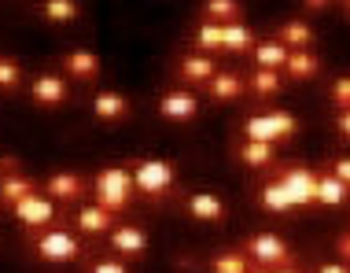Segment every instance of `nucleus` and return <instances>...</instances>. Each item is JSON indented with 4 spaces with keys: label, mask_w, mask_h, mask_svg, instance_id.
I'll return each instance as SVG.
<instances>
[{
    "label": "nucleus",
    "mask_w": 350,
    "mask_h": 273,
    "mask_svg": "<svg viewBox=\"0 0 350 273\" xmlns=\"http://www.w3.org/2000/svg\"><path fill=\"white\" fill-rule=\"evenodd\" d=\"M37 255L44 262H74L81 255V244L70 237V233H44L41 240H37Z\"/></svg>",
    "instance_id": "39448f33"
},
{
    "label": "nucleus",
    "mask_w": 350,
    "mask_h": 273,
    "mask_svg": "<svg viewBox=\"0 0 350 273\" xmlns=\"http://www.w3.org/2000/svg\"><path fill=\"white\" fill-rule=\"evenodd\" d=\"M177 181V170H174V163H166V159H148V163H140L137 170H133V185L140 188L144 196H163L166 188H174Z\"/></svg>",
    "instance_id": "7ed1b4c3"
},
{
    "label": "nucleus",
    "mask_w": 350,
    "mask_h": 273,
    "mask_svg": "<svg viewBox=\"0 0 350 273\" xmlns=\"http://www.w3.org/2000/svg\"><path fill=\"white\" fill-rule=\"evenodd\" d=\"M339 251H343V255H350V237H339Z\"/></svg>",
    "instance_id": "4c0bfd02"
},
{
    "label": "nucleus",
    "mask_w": 350,
    "mask_h": 273,
    "mask_svg": "<svg viewBox=\"0 0 350 273\" xmlns=\"http://www.w3.org/2000/svg\"><path fill=\"white\" fill-rule=\"evenodd\" d=\"M30 92H33V100L41 103V107H59V103L67 100V81L55 78V74H37Z\"/></svg>",
    "instance_id": "1a4fd4ad"
},
{
    "label": "nucleus",
    "mask_w": 350,
    "mask_h": 273,
    "mask_svg": "<svg viewBox=\"0 0 350 273\" xmlns=\"http://www.w3.org/2000/svg\"><path fill=\"white\" fill-rule=\"evenodd\" d=\"M258 200H262V207H266V211H288V207H291V196H288V188H284L280 181L262 185Z\"/></svg>",
    "instance_id": "b1692460"
},
{
    "label": "nucleus",
    "mask_w": 350,
    "mask_h": 273,
    "mask_svg": "<svg viewBox=\"0 0 350 273\" xmlns=\"http://www.w3.org/2000/svg\"><path fill=\"white\" fill-rule=\"evenodd\" d=\"M247 255H254L262 266H284V270H291V262H295L288 244H284L280 237H269V233L247 240Z\"/></svg>",
    "instance_id": "20e7f679"
},
{
    "label": "nucleus",
    "mask_w": 350,
    "mask_h": 273,
    "mask_svg": "<svg viewBox=\"0 0 350 273\" xmlns=\"http://www.w3.org/2000/svg\"><path fill=\"white\" fill-rule=\"evenodd\" d=\"M243 92V78L240 74H214L211 78V96L214 100H236Z\"/></svg>",
    "instance_id": "a211bd4d"
},
{
    "label": "nucleus",
    "mask_w": 350,
    "mask_h": 273,
    "mask_svg": "<svg viewBox=\"0 0 350 273\" xmlns=\"http://www.w3.org/2000/svg\"><path fill=\"white\" fill-rule=\"evenodd\" d=\"M347 15H350V0H347Z\"/></svg>",
    "instance_id": "ea45409f"
},
{
    "label": "nucleus",
    "mask_w": 350,
    "mask_h": 273,
    "mask_svg": "<svg viewBox=\"0 0 350 273\" xmlns=\"http://www.w3.org/2000/svg\"><path fill=\"white\" fill-rule=\"evenodd\" d=\"M44 188H49V196H55V200H78L85 192V181L78 174H52L44 181Z\"/></svg>",
    "instance_id": "ddd939ff"
},
{
    "label": "nucleus",
    "mask_w": 350,
    "mask_h": 273,
    "mask_svg": "<svg viewBox=\"0 0 350 273\" xmlns=\"http://www.w3.org/2000/svg\"><path fill=\"white\" fill-rule=\"evenodd\" d=\"M92 273H126V266H118V262H100Z\"/></svg>",
    "instance_id": "72a5a7b5"
},
{
    "label": "nucleus",
    "mask_w": 350,
    "mask_h": 273,
    "mask_svg": "<svg viewBox=\"0 0 350 273\" xmlns=\"http://www.w3.org/2000/svg\"><path fill=\"white\" fill-rule=\"evenodd\" d=\"M111 248L118 251V255H144L148 251V237L137 229V225H118L115 233H111Z\"/></svg>",
    "instance_id": "9d476101"
},
{
    "label": "nucleus",
    "mask_w": 350,
    "mask_h": 273,
    "mask_svg": "<svg viewBox=\"0 0 350 273\" xmlns=\"http://www.w3.org/2000/svg\"><path fill=\"white\" fill-rule=\"evenodd\" d=\"M339 129H343V133L350 137V107L343 111V115H339Z\"/></svg>",
    "instance_id": "e433bc0d"
},
{
    "label": "nucleus",
    "mask_w": 350,
    "mask_h": 273,
    "mask_svg": "<svg viewBox=\"0 0 350 273\" xmlns=\"http://www.w3.org/2000/svg\"><path fill=\"white\" fill-rule=\"evenodd\" d=\"M15 218L26 225V229H33V225H49L52 222V214H55V207L52 200H44V196H26V200H18L15 207Z\"/></svg>",
    "instance_id": "0eeeda50"
},
{
    "label": "nucleus",
    "mask_w": 350,
    "mask_h": 273,
    "mask_svg": "<svg viewBox=\"0 0 350 273\" xmlns=\"http://www.w3.org/2000/svg\"><path fill=\"white\" fill-rule=\"evenodd\" d=\"M129 192H133V174H126L122 166H107L96 174V200L103 211H126L129 207Z\"/></svg>",
    "instance_id": "f257e3e1"
},
{
    "label": "nucleus",
    "mask_w": 350,
    "mask_h": 273,
    "mask_svg": "<svg viewBox=\"0 0 350 273\" xmlns=\"http://www.w3.org/2000/svg\"><path fill=\"white\" fill-rule=\"evenodd\" d=\"M196 111H200V100L188 96V92H166L159 100V115L170 122H188V118H196Z\"/></svg>",
    "instance_id": "6e6552de"
},
{
    "label": "nucleus",
    "mask_w": 350,
    "mask_h": 273,
    "mask_svg": "<svg viewBox=\"0 0 350 273\" xmlns=\"http://www.w3.org/2000/svg\"><path fill=\"white\" fill-rule=\"evenodd\" d=\"M243 133H247V140H266V144H273V140L295 137V133H299V118L288 115V111H273V115L247 118Z\"/></svg>",
    "instance_id": "f03ea898"
},
{
    "label": "nucleus",
    "mask_w": 350,
    "mask_h": 273,
    "mask_svg": "<svg viewBox=\"0 0 350 273\" xmlns=\"http://www.w3.org/2000/svg\"><path fill=\"white\" fill-rule=\"evenodd\" d=\"M262 273H266V270H262ZM269 273H299V270H269Z\"/></svg>",
    "instance_id": "58836bf2"
},
{
    "label": "nucleus",
    "mask_w": 350,
    "mask_h": 273,
    "mask_svg": "<svg viewBox=\"0 0 350 273\" xmlns=\"http://www.w3.org/2000/svg\"><path fill=\"white\" fill-rule=\"evenodd\" d=\"M302 4H306V8H310V12H325V8H328V4H332V0H302Z\"/></svg>",
    "instance_id": "f704fd0d"
},
{
    "label": "nucleus",
    "mask_w": 350,
    "mask_h": 273,
    "mask_svg": "<svg viewBox=\"0 0 350 273\" xmlns=\"http://www.w3.org/2000/svg\"><path fill=\"white\" fill-rule=\"evenodd\" d=\"M284 70H288V78L291 81H310L314 74L321 70V60L310 49H295V52H288V63H284Z\"/></svg>",
    "instance_id": "9b49d317"
},
{
    "label": "nucleus",
    "mask_w": 350,
    "mask_h": 273,
    "mask_svg": "<svg viewBox=\"0 0 350 273\" xmlns=\"http://www.w3.org/2000/svg\"><path fill=\"white\" fill-rule=\"evenodd\" d=\"M196 44H200V49H225V26H217V23L203 26V30L196 34Z\"/></svg>",
    "instance_id": "cd10ccee"
},
{
    "label": "nucleus",
    "mask_w": 350,
    "mask_h": 273,
    "mask_svg": "<svg viewBox=\"0 0 350 273\" xmlns=\"http://www.w3.org/2000/svg\"><path fill=\"white\" fill-rule=\"evenodd\" d=\"M332 96L339 107H350V78H339L336 86H332Z\"/></svg>",
    "instance_id": "2f4dec72"
},
{
    "label": "nucleus",
    "mask_w": 350,
    "mask_h": 273,
    "mask_svg": "<svg viewBox=\"0 0 350 273\" xmlns=\"http://www.w3.org/2000/svg\"><path fill=\"white\" fill-rule=\"evenodd\" d=\"M44 15L52 23H74L78 18V0H44Z\"/></svg>",
    "instance_id": "bb28decb"
},
{
    "label": "nucleus",
    "mask_w": 350,
    "mask_h": 273,
    "mask_svg": "<svg viewBox=\"0 0 350 273\" xmlns=\"http://www.w3.org/2000/svg\"><path fill=\"white\" fill-rule=\"evenodd\" d=\"M254 55H258V67H284L288 63V49H284L280 41H262V44H254Z\"/></svg>",
    "instance_id": "4be33fe9"
},
{
    "label": "nucleus",
    "mask_w": 350,
    "mask_h": 273,
    "mask_svg": "<svg viewBox=\"0 0 350 273\" xmlns=\"http://www.w3.org/2000/svg\"><path fill=\"white\" fill-rule=\"evenodd\" d=\"M280 185L288 188V196H291V207H306V203H314V192H317V177L310 174V170H284L280 174Z\"/></svg>",
    "instance_id": "423d86ee"
},
{
    "label": "nucleus",
    "mask_w": 350,
    "mask_h": 273,
    "mask_svg": "<svg viewBox=\"0 0 350 273\" xmlns=\"http://www.w3.org/2000/svg\"><path fill=\"white\" fill-rule=\"evenodd\" d=\"M188 211H192V218H200V222H221L225 218V203L211 192L188 196Z\"/></svg>",
    "instance_id": "f8f14e48"
},
{
    "label": "nucleus",
    "mask_w": 350,
    "mask_h": 273,
    "mask_svg": "<svg viewBox=\"0 0 350 273\" xmlns=\"http://www.w3.org/2000/svg\"><path fill=\"white\" fill-rule=\"evenodd\" d=\"M332 174L339 177V181H347V185H350V159H339V163L332 166Z\"/></svg>",
    "instance_id": "473e14b6"
},
{
    "label": "nucleus",
    "mask_w": 350,
    "mask_h": 273,
    "mask_svg": "<svg viewBox=\"0 0 350 273\" xmlns=\"http://www.w3.org/2000/svg\"><path fill=\"white\" fill-rule=\"evenodd\" d=\"M78 225L85 233H103V229H111L115 225V218H111V211H103V207H85V211L78 214Z\"/></svg>",
    "instance_id": "5701e85b"
},
{
    "label": "nucleus",
    "mask_w": 350,
    "mask_h": 273,
    "mask_svg": "<svg viewBox=\"0 0 350 273\" xmlns=\"http://www.w3.org/2000/svg\"><path fill=\"white\" fill-rule=\"evenodd\" d=\"M214 273H247V262H243V255H217Z\"/></svg>",
    "instance_id": "c756f323"
},
{
    "label": "nucleus",
    "mask_w": 350,
    "mask_h": 273,
    "mask_svg": "<svg viewBox=\"0 0 350 273\" xmlns=\"http://www.w3.org/2000/svg\"><path fill=\"white\" fill-rule=\"evenodd\" d=\"M92 111H96V118H103V122H118V118H126L129 103H126V96H118V92H100L96 103H92Z\"/></svg>",
    "instance_id": "2eb2a0df"
},
{
    "label": "nucleus",
    "mask_w": 350,
    "mask_h": 273,
    "mask_svg": "<svg viewBox=\"0 0 350 273\" xmlns=\"http://www.w3.org/2000/svg\"><path fill=\"white\" fill-rule=\"evenodd\" d=\"M26 196H33V181H26V177H18V174H4V181H0V200L8 207H15L18 200H26Z\"/></svg>",
    "instance_id": "f3484780"
},
{
    "label": "nucleus",
    "mask_w": 350,
    "mask_h": 273,
    "mask_svg": "<svg viewBox=\"0 0 350 273\" xmlns=\"http://www.w3.org/2000/svg\"><path fill=\"white\" fill-rule=\"evenodd\" d=\"M206 18H214L217 26H229L240 18V0H206Z\"/></svg>",
    "instance_id": "412c9836"
},
{
    "label": "nucleus",
    "mask_w": 350,
    "mask_h": 273,
    "mask_svg": "<svg viewBox=\"0 0 350 273\" xmlns=\"http://www.w3.org/2000/svg\"><path fill=\"white\" fill-rule=\"evenodd\" d=\"M317 273H350V266H339V262H332V266H321Z\"/></svg>",
    "instance_id": "c9c22d12"
},
{
    "label": "nucleus",
    "mask_w": 350,
    "mask_h": 273,
    "mask_svg": "<svg viewBox=\"0 0 350 273\" xmlns=\"http://www.w3.org/2000/svg\"><path fill=\"white\" fill-rule=\"evenodd\" d=\"M251 89L258 92V96H273V92L280 89V78H277L273 70H266V67H262V70L251 78Z\"/></svg>",
    "instance_id": "c85d7f7f"
},
{
    "label": "nucleus",
    "mask_w": 350,
    "mask_h": 273,
    "mask_svg": "<svg viewBox=\"0 0 350 273\" xmlns=\"http://www.w3.org/2000/svg\"><path fill=\"white\" fill-rule=\"evenodd\" d=\"M225 49H229V52H247V49H254V37H251L247 26H240V23H229V26H225Z\"/></svg>",
    "instance_id": "a878e982"
},
{
    "label": "nucleus",
    "mask_w": 350,
    "mask_h": 273,
    "mask_svg": "<svg viewBox=\"0 0 350 273\" xmlns=\"http://www.w3.org/2000/svg\"><path fill=\"white\" fill-rule=\"evenodd\" d=\"M280 44L284 49H310V44H314V30H310L306 23H284L280 26Z\"/></svg>",
    "instance_id": "6ab92c4d"
},
{
    "label": "nucleus",
    "mask_w": 350,
    "mask_h": 273,
    "mask_svg": "<svg viewBox=\"0 0 350 273\" xmlns=\"http://www.w3.org/2000/svg\"><path fill=\"white\" fill-rule=\"evenodd\" d=\"M214 63L206 60V55H188V60H181V78L185 81H211L214 78Z\"/></svg>",
    "instance_id": "aec40b11"
},
{
    "label": "nucleus",
    "mask_w": 350,
    "mask_h": 273,
    "mask_svg": "<svg viewBox=\"0 0 350 273\" xmlns=\"http://www.w3.org/2000/svg\"><path fill=\"white\" fill-rule=\"evenodd\" d=\"M240 159L247 166H266V163H273V144H266V140H247L240 148Z\"/></svg>",
    "instance_id": "393cba45"
},
{
    "label": "nucleus",
    "mask_w": 350,
    "mask_h": 273,
    "mask_svg": "<svg viewBox=\"0 0 350 273\" xmlns=\"http://www.w3.org/2000/svg\"><path fill=\"white\" fill-rule=\"evenodd\" d=\"M18 78H23L18 63H15V60H0V89H12V86H18Z\"/></svg>",
    "instance_id": "7c9ffc66"
},
{
    "label": "nucleus",
    "mask_w": 350,
    "mask_h": 273,
    "mask_svg": "<svg viewBox=\"0 0 350 273\" xmlns=\"http://www.w3.org/2000/svg\"><path fill=\"white\" fill-rule=\"evenodd\" d=\"M350 196L347 181H339V177H317V192H314V203H325V207H339Z\"/></svg>",
    "instance_id": "4468645a"
},
{
    "label": "nucleus",
    "mask_w": 350,
    "mask_h": 273,
    "mask_svg": "<svg viewBox=\"0 0 350 273\" xmlns=\"http://www.w3.org/2000/svg\"><path fill=\"white\" fill-rule=\"evenodd\" d=\"M67 70L74 74V78H81V81H96V74H100V60H96L92 52L78 49V52H70V55H67Z\"/></svg>",
    "instance_id": "dca6fc26"
}]
</instances>
